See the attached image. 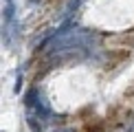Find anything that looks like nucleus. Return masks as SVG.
<instances>
[{"instance_id":"nucleus-5","label":"nucleus","mask_w":134,"mask_h":132,"mask_svg":"<svg viewBox=\"0 0 134 132\" xmlns=\"http://www.w3.org/2000/svg\"><path fill=\"white\" fill-rule=\"evenodd\" d=\"M7 2H9V0H7Z\"/></svg>"},{"instance_id":"nucleus-4","label":"nucleus","mask_w":134,"mask_h":132,"mask_svg":"<svg viewBox=\"0 0 134 132\" xmlns=\"http://www.w3.org/2000/svg\"><path fill=\"white\" fill-rule=\"evenodd\" d=\"M53 132H62V130H53Z\"/></svg>"},{"instance_id":"nucleus-1","label":"nucleus","mask_w":134,"mask_h":132,"mask_svg":"<svg viewBox=\"0 0 134 132\" xmlns=\"http://www.w3.org/2000/svg\"><path fill=\"white\" fill-rule=\"evenodd\" d=\"M37 101H40V95H37V88H31V90L26 92V97H24V103L31 108V106H35Z\"/></svg>"},{"instance_id":"nucleus-2","label":"nucleus","mask_w":134,"mask_h":132,"mask_svg":"<svg viewBox=\"0 0 134 132\" xmlns=\"http://www.w3.org/2000/svg\"><path fill=\"white\" fill-rule=\"evenodd\" d=\"M11 18H13V4H11V2H9V4H7V9H4V20H7V22H9Z\"/></svg>"},{"instance_id":"nucleus-3","label":"nucleus","mask_w":134,"mask_h":132,"mask_svg":"<svg viewBox=\"0 0 134 132\" xmlns=\"http://www.w3.org/2000/svg\"><path fill=\"white\" fill-rule=\"evenodd\" d=\"M29 125L33 128V132H42V125L35 123V119H33V117H29Z\"/></svg>"}]
</instances>
